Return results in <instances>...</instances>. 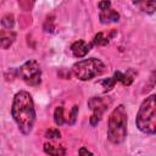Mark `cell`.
Returning a JSON list of instances; mask_svg holds the SVG:
<instances>
[{
	"label": "cell",
	"instance_id": "cell-1",
	"mask_svg": "<svg viewBox=\"0 0 156 156\" xmlns=\"http://www.w3.org/2000/svg\"><path fill=\"white\" fill-rule=\"evenodd\" d=\"M11 115L22 134L27 135L32 132L35 123V110L33 99L28 91L21 90L15 95Z\"/></svg>",
	"mask_w": 156,
	"mask_h": 156
},
{
	"label": "cell",
	"instance_id": "cell-2",
	"mask_svg": "<svg viewBox=\"0 0 156 156\" xmlns=\"http://www.w3.org/2000/svg\"><path fill=\"white\" fill-rule=\"evenodd\" d=\"M136 127L145 134L154 135L156 132V95L146 98L136 113Z\"/></svg>",
	"mask_w": 156,
	"mask_h": 156
},
{
	"label": "cell",
	"instance_id": "cell-3",
	"mask_svg": "<svg viewBox=\"0 0 156 156\" xmlns=\"http://www.w3.org/2000/svg\"><path fill=\"white\" fill-rule=\"evenodd\" d=\"M127 136V111L123 105H118L108 117L107 138L112 144H121Z\"/></svg>",
	"mask_w": 156,
	"mask_h": 156
},
{
	"label": "cell",
	"instance_id": "cell-4",
	"mask_svg": "<svg viewBox=\"0 0 156 156\" xmlns=\"http://www.w3.org/2000/svg\"><path fill=\"white\" fill-rule=\"evenodd\" d=\"M105 63L95 57L85 58L82 61H78L77 63L73 65L72 71L73 74L80 79V80H90L105 72Z\"/></svg>",
	"mask_w": 156,
	"mask_h": 156
},
{
	"label": "cell",
	"instance_id": "cell-5",
	"mask_svg": "<svg viewBox=\"0 0 156 156\" xmlns=\"http://www.w3.org/2000/svg\"><path fill=\"white\" fill-rule=\"evenodd\" d=\"M18 74L28 85L32 87H37L41 82V69L35 60H29L24 62L20 67Z\"/></svg>",
	"mask_w": 156,
	"mask_h": 156
},
{
	"label": "cell",
	"instance_id": "cell-6",
	"mask_svg": "<svg viewBox=\"0 0 156 156\" xmlns=\"http://www.w3.org/2000/svg\"><path fill=\"white\" fill-rule=\"evenodd\" d=\"M110 104H111V100L107 101V99L98 98V96H93V98H90L88 100V106L93 111V115L90 116V119H89V122H90V124L93 127L98 126L102 113L105 112V110L107 108V106Z\"/></svg>",
	"mask_w": 156,
	"mask_h": 156
},
{
	"label": "cell",
	"instance_id": "cell-7",
	"mask_svg": "<svg viewBox=\"0 0 156 156\" xmlns=\"http://www.w3.org/2000/svg\"><path fill=\"white\" fill-rule=\"evenodd\" d=\"M91 45H93L91 43H85L84 40H77L71 45V51L74 57L80 58L89 52V50L91 49Z\"/></svg>",
	"mask_w": 156,
	"mask_h": 156
},
{
	"label": "cell",
	"instance_id": "cell-8",
	"mask_svg": "<svg viewBox=\"0 0 156 156\" xmlns=\"http://www.w3.org/2000/svg\"><path fill=\"white\" fill-rule=\"evenodd\" d=\"M16 40V33L12 29H0V49H9Z\"/></svg>",
	"mask_w": 156,
	"mask_h": 156
},
{
	"label": "cell",
	"instance_id": "cell-9",
	"mask_svg": "<svg viewBox=\"0 0 156 156\" xmlns=\"http://www.w3.org/2000/svg\"><path fill=\"white\" fill-rule=\"evenodd\" d=\"M99 18H100V22L102 24H108V23H115V22H118L119 21V13L113 10V9H106V10H102L99 15Z\"/></svg>",
	"mask_w": 156,
	"mask_h": 156
},
{
	"label": "cell",
	"instance_id": "cell-10",
	"mask_svg": "<svg viewBox=\"0 0 156 156\" xmlns=\"http://www.w3.org/2000/svg\"><path fill=\"white\" fill-rule=\"evenodd\" d=\"M136 74V72L134 69H128L127 73H122L119 71H116L115 72V76L112 77L115 82H121L123 85H130L134 80V76Z\"/></svg>",
	"mask_w": 156,
	"mask_h": 156
},
{
	"label": "cell",
	"instance_id": "cell-11",
	"mask_svg": "<svg viewBox=\"0 0 156 156\" xmlns=\"http://www.w3.org/2000/svg\"><path fill=\"white\" fill-rule=\"evenodd\" d=\"M44 151L46 154H49L50 156H65V154H66V149L62 145H56L52 143H45Z\"/></svg>",
	"mask_w": 156,
	"mask_h": 156
},
{
	"label": "cell",
	"instance_id": "cell-12",
	"mask_svg": "<svg viewBox=\"0 0 156 156\" xmlns=\"http://www.w3.org/2000/svg\"><path fill=\"white\" fill-rule=\"evenodd\" d=\"M134 5L138 6L140 11L146 13H154L156 10V1H136Z\"/></svg>",
	"mask_w": 156,
	"mask_h": 156
},
{
	"label": "cell",
	"instance_id": "cell-13",
	"mask_svg": "<svg viewBox=\"0 0 156 156\" xmlns=\"http://www.w3.org/2000/svg\"><path fill=\"white\" fill-rule=\"evenodd\" d=\"M54 121L57 126H62L66 121H65V117H63V107L62 106H58L56 107L55 112H54Z\"/></svg>",
	"mask_w": 156,
	"mask_h": 156
},
{
	"label": "cell",
	"instance_id": "cell-14",
	"mask_svg": "<svg viewBox=\"0 0 156 156\" xmlns=\"http://www.w3.org/2000/svg\"><path fill=\"white\" fill-rule=\"evenodd\" d=\"M1 24L5 27V29H11L15 24V20H13V15L7 13L1 18Z\"/></svg>",
	"mask_w": 156,
	"mask_h": 156
},
{
	"label": "cell",
	"instance_id": "cell-15",
	"mask_svg": "<svg viewBox=\"0 0 156 156\" xmlns=\"http://www.w3.org/2000/svg\"><path fill=\"white\" fill-rule=\"evenodd\" d=\"M108 37H105V34L104 33H98L95 37H94V40H93V43L95 44V45H101V46H104V45H107L108 44Z\"/></svg>",
	"mask_w": 156,
	"mask_h": 156
},
{
	"label": "cell",
	"instance_id": "cell-16",
	"mask_svg": "<svg viewBox=\"0 0 156 156\" xmlns=\"http://www.w3.org/2000/svg\"><path fill=\"white\" fill-rule=\"evenodd\" d=\"M100 83L104 85V88H105V91H108V90H111V89L115 87V84H116V82L113 80V78H106V79L101 80Z\"/></svg>",
	"mask_w": 156,
	"mask_h": 156
},
{
	"label": "cell",
	"instance_id": "cell-17",
	"mask_svg": "<svg viewBox=\"0 0 156 156\" xmlns=\"http://www.w3.org/2000/svg\"><path fill=\"white\" fill-rule=\"evenodd\" d=\"M77 113H78V106L74 105V106L72 107L71 113H69V118H68V123H69V124H74L76 118H77Z\"/></svg>",
	"mask_w": 156,
	"mask_h": 156
},
{
	"label": "cell",
	"instance_id": "cell-18",
	"mask_svg": "<svg viewBox=\"0 0 156 156\" xmlns=\"http://www.w3.org/2000/svg\"><path fill=\"white\" fill-rule=\"evenodd\" d=\"M60 135H61V133L57 129H49L45 132V136L50 138V139H57V138H60Z\"/></svg>",
	"mask_w": 156,
	"mask_h": 156
},
{
	"label": "cell",
	"instance_id": "cell-19",
	"mask_svg": "<svg viewBox=\"0 0 156 156\" xmlns=\"http://www.w3.org/2000/svg\"><path fill=\"white\" fill-rule=\"evenodd\" d=\"M110 5H111V2H110V1H100V2L98 4V7L102 11V10L108 9V7H110Z\"/></svg>",
	"mask_w": 156,
	"mask_h": 156
},
{
	"label": "cell",
	"instance_id": "cell-20",
	"mask_svg": "<svg viewBox=\"0 0 156 156\" xmlns=\"http://www.w3.org/2000/svg\"><path fill=\"white\" fill-rule=\"evenodd\" d=\"M79 156H93V154H91L88 149L80 147V149H79Z\"/></svg>",
	"mask_w": 156,
	"mask_h": 156
}]
</instances>
